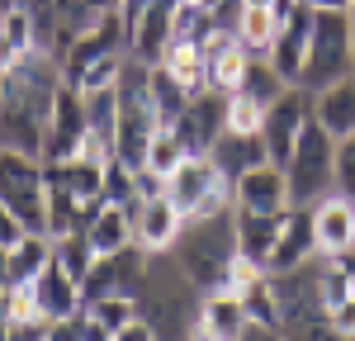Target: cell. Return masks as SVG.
I'll list each match as a JSON object with an SVG mask.
<instances>
[{"mask_svg":"<svg viewBox=\"0 0 355 341\" xmlns=\"http://www.w3.org/2000/svg\"><path fill=\"white\" fill-rule=\"evenodd\" d=\"M313 237H318V256H336L355 247V199L336 195L313 204Z\"/></svg>","mask_w":355,"mask_h":341,"instance_id":"obj_18","label":"cell"},{"mask_svg":"<svg viewBox=\"0 0 355 341\" xmlns=\"http://www.w3.org/2000/svg\"><path fill=\"white\" fill-rule=\"evenodd\" d=\"M48 261H53V237L48 232H24L10 247V284H28Z\"/></svg>","mask_w":355,"mask_h":341,"instance_id":"obj_26","label":"cell"},{"mask_svg":"<svg viewBox=\"0 0 355 341\" xmlns=\"http://www.w3.org/2000/svg\"><path fill=\"white\" fill-rule=\"evenodd\" d=\"M199 5H204V15L218 28H237V15H242L246 0H199Z\"/></svg>","mask_w":355,"mask_h":341,"instance_id":"obj_34","label":"cell"},{"mask_svg":"<svg viewBox=\"0 0 355 341\" xmlns=\"http://www.w3.org/2000/svg\"><path fill=\"white\" fill-rule=\"evenodd\" d=\"M308 119H313V95L299 90V85H289L279 100H270L266 123H261V138H266V152H270L275 166L289 161V152H294V142H299V133H303Z\"/></svg>","mask_w":355,"mask_h":341,"instance_id":"obj_9","label":"cell"},{"mask_svg":"<svg viewBox=\"0 0 355 341\" xmlns=\"http://www.w3.org/2000/svg\"><path fill=\"white\" fill-rule=\"evenodd\" d=\"M180 227H185V213L175 209V199L171 195H147L133 213V242L142 252H171L175 237H180Z\"/></svg>","mask_w":355,"mask_h":341,"instance_id":"obj_13","label":"cell"},{"mask_svg":"<svg viewBox=\"0 0 355 341\" xmlns=\"http://www.w3.org/2000/svg\"><path fill=\"white\" fill-rule=\"evenodd\" d=\"M33 299H38V313L48 317V322H62V317H71V313H81L85 308V284L81 280H71L67 275V265L62 261H48L38 275H33Z\"/></svg>","mask_w":355,"mask_h":341,"instance_id":"obj_15","label":"cell"},{"mask_svg":"<svg viewBox=\"0 0 355 341\" xmlns=\"http://www.w3.org/2000/svg\"><path fill=\"white\" fill-rule=\"evenodd\" d=\"M162 67L185 85V90H204V85H209V48H204L199 38H171Z\"/></svg>","mask_w":355,"mask_h":341,"instance_id":"obj_23","label":"cell"},{"mask_svg":"<svg viewBox=\"0 0 355 341\" xmlns=\"http://www.w3.org/2000/svg\"><path fill=\"white\" fill-rule=\"evenodd\" d=\"M28 53H38L33 48V28H28V15L15 5L10 15H0V76L15 71Z\"/></svg>","mask_w":355,"mask_h":341,"instance_id":"obj_25","label":"cell"},{"mask_svg":"<svg viewBox=\"0 0 355 341\" xmlns=\"http://www.w3.org/2000/svg\"><path fill=\"white\" fill-rule=\"evenodd\" d=\"M85 142V95L71 81H62L53 105V123H48V142H43V161H67L76 157Z\"/></svg>","mask_w":355,"mask_h":341,"instance_id":"obj_11","label":"cell"},{"mask_svg":"<svg viewBox=\"0 0 355 341\" xmlns=\"http://www.w3.org/2000/svg\"><path fill=\"white\" fill-rule=\"evenodd\" d=\"M62 81L67 71H62V57L53 53H28L15 71L0 76V147L43 157Z\"/></svg>","mask_w":355,"mask_h":341,"instance_id":"obj_1","label":"cell"},{"mask_svg":"<svg viewBox=\"0 0 355 341\" xmlns=\"http://www.w3.org/2000/svg\"><path fill=\"white\" fill-rule=\"evenodd\" d=\"M15 5H19V0H0V15H10V10H15Z\"/></svg>","mask_w":355,"mask_h":341,"instance_id":"obj_40","label":"cell"},{"mask_svg":"<svg viewBox=\"0 0 355 341\" xmlns=\"http://www.w3.org/2000/svg\"><path fill=\"white\" fill-rule=\"evenodd\" d=\"M232 190H237V209H251V213H279V209H289V175L275 161H261V166L242 170L232 180Z\"/></svg>","mask_w":355,"mask_h":341,"instance_id":"obj_17","label":"cell"},{"mask_svg":"<svg viewBox=\"0 0 355 341\" xmlns=\"http://www.w3.org/2000/svg\"><path fill=\"white\" fill-rule=\"evenodd\" d=\"M0 199L24 218L28 232H48V161L0 147Z\"/></svg>","mask_w":355,"mask_h":341,"instance_id":"obj_8","label":"cell"},{"mask_svg":"<svg viewBox=\"0 0 355 341\" xmlns=\"http://www.w3.org/2000/svg\"><path fill=\"white\" fill-rule=\"evenodd\" d=\"M171 252L180 261V270L204 294L209 289H223L232 256L242 252V242H237V204L232 209H218V213H204V218H185V227H180V237H175Z\"/></svg>","mask_w":355,"mask_h":341,"instance_id":"obj_3","label":"cell"},{"mask_svg":"<svg viewBox=\"0 0 355 341\" xmlns=\"http://www.w3.org/2000/svg\"><path fill=\"white\" fill-rule=\"evenodd\" d=\"M85 237H90V247H95L100 256H114V252H123V247H133V209L105 199V204L90 213Z\"/></svg>","mask_w":355,"mask_h":341,"instance_id":"obj_20","label":"cell"},{"mask_svg":"<svg viewBox=\"0 0 355 341\" xmlns=\"http://www.w3.org/2000/svg\"><path fill=\"white\" fill-rule=\"evenodd\" d=\"M171 128L185 138V147H190V152H209V147L218 142V133L227 128V95H223V90H214V85L194 90L190 105L180 110V119H175Z\"/></svg>","mask_w":355,"mask_h":341,"instance_id":"obj_10","label":"cell"},{"mask_svg":"<svg viewBox=\"0 0 355 341\" xmlns=\"http://www.w3.org/2000/svg\"><path fill=\"white\" fill-rule=\"evenodd\" d=\"M85 5H90L95 15H105V10H119V0H85Z\"/></svg>","mask_w":355,"mask_h":341,"instance_id":"obj_39","label":"cell"},{"mask_svg":"<svg viewBox=\"0 0 355 341\" xmlns=\"http://www.w3.org/2000/svg\"><path fill=\"white\" fill-rule=\"evenodd\" d=\"M318 10H351V0H313Z\"/></svg>","mask_w":355,"mask_h":341,"instance_id":"obj_38","label":"cell"},{"mask_svg":"<svg viewBox=\"0 0 355 341\" xmlns=\"http://www.w3.org/2000/svg\"><path fill=\"white\" fill-rule=\"evenodd\" d=\"M313 119L327 128L331 138L355 133V76L327 85V90H318V95H313Z\"/></svg>","mask_w":355,"mask_h":341,"instance_id":"obj_21","label":"cell"},{"mask_svg":"<svg viewBox=\"0 0 355 341\" xmlns=\"http://www.w3.org/2000/svg\"><path fill=\"white\" fill-rule=\"evenodd\" d=\"M142 10H147V0H119V15H123V24H128V28L142 19Z\"/></svg>","mask_w":355,"mask_h":341,"instance_id":"obj_37","label":"cell"},{"mask_svg":"<svg viewBox=\"0 0 355 341\" xmlns=\"http://www.w3.org/2000/svg\"><path fill=\"white\" fill-rule=\"evenodd\" d=\"M24 232H28L24 218H19V213H15V209H10V204L0 199V247H15V242H19Z\"/></svg>","mask_w":355,"mask_h":341,"instance_id":"obj_35","label":"cell"},{"mask_svg":"<svg viewBox=\"0 0 355 341\" xmlns=\"http://www.w3.org/2000/svg\"><path fill=\"white\" fill-rule=\"evenodd\" d=\"M284 175H289V204H303V209H313L318 199L336 190V138L318 119L303 123L299 142L284 161Z\"/></svg>","mask_w":355,"mask_h":341,"instance_id":"obj_6","label":"cell"},{"mask_svg":"<svg viewBox=\"0 0 355 341\" xmlns=\"http://www.w3.org/2000/svg\"><path fill=\"white\" fill-rule=\"evenodd\" d=\"M331 337H351L355 341V299L331 308Z\"/></svg>","mask_w":355,"mask_h":341,"instance_id":"obj_36","label":"cell"},{"mask_svg":"<svg viewBox=\"0 0 355 341\" xmlns=\"http://www.w3.org/2000/svg\"><path fill=\"white\" fill-rule=\"evenodd\" d=\"M308 38H313V5H294V10L279 19V33H275L270 53H266L275 62V71L289 85H299L303 57H308Z\"/></svg>","mask_w":355,"mask_h":341,"instance_id":"obj_16","label":"cell"},{"mask_svg":"<svg viewBox=\"0 0 355 341\" xmlns=\"http://www.w3.org/2000/svg\"><path fill=\"white\" fill-rule=\"evenodd\" d=\"M266 110H270V105L251 100L246 90H232V95H227V128H237V133H261Z\"/></svg>","mask_w":355,"mask_h":341,"instance_id":"obj_32","label":"cell"},{"mask_svg":"<svg viewBox=\"0 0 355 341\" xmlns=\"http://www.w3.org/2000/svg\"><path fill=\"white\" fill-rule=\"evenodd\" d=\"M209 157L223 166V175H242V170L261 166V161H270V152H266V138L261 133H237V128H223L218 142L209 147Z\"/></svg>","mask_w":355,"mask_h":341,"instance_id":"obj_19","label":"cell"},{"mask_svg":"<svg viewBox=\"0 0 355 341\" xmlns=\"http://www.w3.org/2000/svg\"><path fill=\"white\" fill-rule=\"evenodd\" d=\"M166 195L175 199V209L185 218H204V213H218V209H232L237 204L232 175H223V166L209 152H190L180 166L171 170L166 175Z\"/></svg>","mask_w":355,"mask_h":341,"instance_id":"obj_7","label":"cell"},{"mask_svg":"<svg viewBox=\"0 0 355 341\" xmlns=\"http://www.w3.org/2000/svg\"><path fill=\"white\" fill-rule=\"evenodd\" d=\"M351 33H355V5H351Z\"/></svg>","mask_w":355,"mask_h":341,"instance_id":"obj_41","label":"cell"},{"mask_svg":"<svg viewBox=\"0 0 355 341\" xmlns=\"http://www.w3.org/2000/svg\"><path fill=\"white\" fill-rule=\"evenodd\" d=\"M53 256L67 265V275L71 280H90V270H95V261H100V252L90 247V237H85V227H76V232H62V237H53Z\"/></svg>","mask_w":355,"mask_h":341,"instance_id":"obj_28","label":"cell"},{"mask_svg":"<svg viewBox=\"0 0 355 341\" xmlns=\"http://www.w3.org/2000/svg\"><path fill=\"white\" fill-rule=\"evenodd\" d=\"M279 299V332L284 337H331V313L322 299V256L303 261L294 270H275Z\"/></svg>","mask_w":355,"mask_h":341,"instance_id":"obj_5","label":"cell"},{"mask_svg":"<svg viewBox=\"0 0 355 341\" xmlns=\"http://www.w3.org/2000/svg\"><path fill=\"white\" fill-rule=\"evenodd\" d=\"M185 157H190L185 138H180L171 123H162V128L152 133V142H147V157H142V166H152V170H162V175H171V170L180 166Z\"/></svg>","mask_w":355,"mask_h":341,"instance_id":"obj_30","label":"cell"},{"mask_svg":"<svg viewBox=\"0 0 355 341\" xmlns=\"http://www.w3.org/2000/svg\"><path fill=\"white\" fill-rule=\"evenodd\" d=\"M284 15H289V10H279V5H266V0H246L232 33L242 38L246 53L266 57V53H270V43H275V33H279V19H284Z\"/></svg>","mask_w":355,"mask_h":341,"instance_id":"obj_22","label":"cell"},{"mask_svg":"<svg viewBox=\"0 0 355 341\" xmlns=\"http://www.w3.org/2000/svg\"><path fill=\"white\" fill-rule=\"evenodd\" d=\"M190 95H194V90H185V85L175 81L162 62L152 67V105H157V119H162V123H175L180 110L190 105Z\"/></svg>","mask_w":355,"mask_h":341,"instance_id":"obj_29","label":"cell"},{"mask_svg":"<svg viewBox=\"0 0 355 341\" xmlns=\"http://www.w3.org/2000/svg\"><path fill=\"white\" fill-rule=\"evenodd\" d=\"M242 90L251 95V100L270 105V100H279V95L289 90V81H284V76L275 71L270 57H251V67H246V76H242Z\"/></svg>","mask_w":355,"mask_h":341,"instance_id":"obj_31","label":"cell"},{"mask_svg":"<svg viewBox=\"0 0 355 341\" xmlns=\"http://www.w3.org/2000/svg\"><path fill=\"white\" fill-rule=\"evenodd\" d=\"M204 289L180 270L175 252H147L142 284H137V313L152 322L157 337H194Z\"/></svg>","mask_w":355,"mask_h":341,"instance_id":"obj_2","label":"cell"},{"mask_svg":"<svg viewBox=\"0 0 355 341\" xmlns=\"http://www.w3.org/2000/svg\"><path fill=\"white\" fill-rule=\"evenodd\" d=\"M336 195L355 199V133L336 138Z\"/></svg>","mask_w":355,"mask_h":341,"instance_id":"obj_33","label":"cell"},{"mask_svg":"<svg viewBox=\"0 0 355 341\" xmlns=\"http://www.w3.org/2000/svg\"><path fill=\"white\" fill-rule=\"evenodd\" d=\"M355 76V33H351V10H318L313 5V38L308 57L299 71V90L318 95L327 85Z\"/></svg>","mask_w":355,"mask_h":341,"instance_id":"obj_4","label":"cell"},{"mask_svg":"<svg viewBox=\"0 0 355 341\" xmlns=\"http://www.w3.org/2000/svg\"><path fill=\"white\" fill-rule=\"evenodd\" d=\"M251 317H246V304L242 294L232 289H209L199 299V317H194V337L204 341H242Z\"/></svg>","mask_w":355,"mask_h":341,"instance_id":"obj_12","label":"cell"},{"mask_svg":"<svg viewBox=\"0 0 355 341\" xmlns=\"http://www.w3.org/2000/svg\"><path fill=\"white\" fill-rule=\"evenodd\" d=\"M85 313L105 327V337H119L137 317V294H90L85 299Z\"/></svg>","mask_w":355,"mask_h":341,"instance_id":"obj_27","label":"cell"},{"mask_svg":"<svg viewBox=\"0 0 355 341\" xmlns=\"http://www.w3.org/2000/svg\"><path fill=\"white\" fill-rule=\"evenodd\" d=\"M279 218H284V209L279 213L237 209V242H242V252L256 256V261H270V247H275V237H279Z\"/></svg>","mask_w":355,"mask_h":341,"instance_id":"obj_24","label":"cell"},{"mask_svg":"<svg viewBox=\"0 0 355 341\" xmlns=\"http://www.w3.org/2000/svg\"><path fill=\"white\" fill-rule=\"evenodd\" d=\"M351 5H355V0H351Z\"/></svg>","mask_w":355,"mask_h":341,"instance_id":"obj_42","label":"cell"},{"mask_svg":"<svg viewBox=\"0 0 355 341\" xmlns=\"http://www.w3.org/2000/svg\"><path fill=\"white\" fill-rule=\"evenodd\" d=\"M318 256V237H313V209H303V204H289L284 209V218H279V237H275L270 247V261H266V270H294L303 261H313Z\"/></svg>","mask_w":355,"mask_h":341,"instance_id":"obj_14","label":"cell"}]
</instances>
